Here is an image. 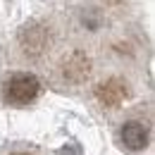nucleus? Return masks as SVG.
<instances>
[{
    "mask_svg": "<svg viewBox=\"0 0 155 155\" xmlns=\"http://www.w3.org/2000/svg\"><path fill=\"white\" fill-rule=\"evenodd\" d=\"M96 72V58L88 48H69L67 53H62L58 62L53 64V79L62 88H79L86 86Z\"/></svg>",
    "mask_w": 155,
    "mask_h": 155,
    "instance_id": "nucleus-1",
    "label": "nucleus"
},
{
    "mask_svg": "<svg viewBox=\"0 0 155 155\" xmlns=\"http://www.w3.org/2000/svg\"><path fill=\"white\" fill-rule=\"evenodd\" d=\"M55 48V29L43 19H31L19 31V50L24 58L41 60Z\"/></svg>",
    "mask_w": 155,
    "mask_h": 155,
    "instance_id": "nucleus-2",
    "label": "nucleus"
},
{
    "mask_svg": "<svg viewBox=\"0 0 155 155\" xmlns=\"http://www.w3.org/2000/svg\"><path fill=\"white\" fill-rule=\"evenodd\" d=\"M41 93V81L29 72H12L2 79L0 84V96L7 105L24 107L29 103H34Z\"/></svg>",
    "mask_w": 155,
    "mask_h": 155,
    "instance_id": "nucleus-3",
    "label": "nucleus"
},
{
    "mask_svg": "<svg viewBox=\"0 0 155 155\" xmlns=\"http://www.w3.org/2000/svg\"><path fill=\"white\" fill-rule=\"evenodd\" d=\"M93 98L105 110H119L134 98V86L122 74H110L93 84Z\"/></svg>",
    "mask_w": 155,
    "mask_h": 155,
    "instance_id": "nucleus-4",
    "label": "nucleus"
},
{
    "mask_svg": "<svg viewBox=\"0 0 155 155\" xmlns=\"http://www.w3.org/2000/svg\"><path fill=\"white\" fill-rule=\"evenodd\" d=\"M122 143L129 150H143L148 146V129L141 122H127L122 127Z\"/></svg>",
    "mask_w": 155,
    "mask_h": 155,
    "instance_id": "nucleus-5",
    "label": "nucleus"
},
{
    "mask_svg": "<svg viewBox=\"0 0 155 155\" xmlns=\"http://www.w3.org/2000/svg\"><path fill=\"white\" fill-rule=\"evenodd\" d=\"M7 155H34L31 150H12V153H7Z\"/></svg>",
    "mask_w": 155,
    "mask_h": 155,
    "instance_id": "nucleus-6",
    "label": "nucleus"
}]
</instances>
